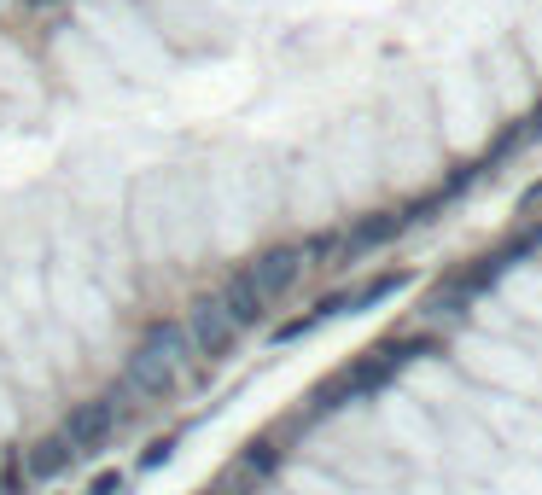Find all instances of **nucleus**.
<instances>
[{
  "label": "nucleus",
  "mask_w": 542,
  "mask_h": 495,
  "mask_svg": "<svg viewBox=\"0 0 542 495\" xmlns=\"http://www.w3.org/2000/svg\"><path fill=\"white\" fill-rule=\"evenodd\" d=\"M368 420H373V437L385 443V455L403 472H438L443 426L420 396H408L403 385H379L368 402Z\"/></svg>",
  "instance_id": "obj_1"
},
{
  "label": "nucleus",
  "mask_w": 542,
  "mask_h": 495,
  "mask_svg": "<svg viewBox=\"0 0 542 495\" xmlns=\"http://www.w3.org/2000/svg\"><path fill=\"white\" fill-rule=\"evenodd\" d=\"M449 362L461 367L467 379H478V391H508V396H537L542 391V373L537 356L519 344V338H496V332H473L455 344Z\"/></svg>",
  "instance_id": "obj_2"
},
{
  "label": "nucleus",
  "mask_w": 542,
  "mask_h": 495,
  "mask_svg": "<svg viewBox=\"0 0 542 495\" xmlns=\"http://www.w3.org/2000/svg\"><path fill=\"white\" fill-rule=\"evenodd\" d=\"M438 426H443L438 472L449 478V484H490V478H496V466L513 455V449H502V437L484 426L467 402H461V408H449Z\"/></svg>",
  "instance_id": "obj_3"
},
{
  "label": "nucleus",
  "mask_w": 542,
  "mask_h": 495,
  "mask_svg": "<svg viewBox=\"0 0 542 495\" xmlns=\"http://www.w3.org/2000/svg\"><path fill=\"white\" fill-rule=\"evenodd\" d=\"M129 414H135V402H129L123 391L88 396V402H76V408L65 414L59 437H65V449H70V455H100V449H111V443L123 437Z\"/></svg>",
  "instance_id": "obj_4"
},
{
  "label": "nucleus",
  "mask_w": 542,
  "mask_h": 495,
  "mask_svg": "<svg viewBox=\"0 0 542 495\" xmlns=\"http://www.w3.org/2000/svg\"><path fill=\"white\" fill-rule=\"evenodd\" d=\"M239 268H245V280L257 286V297L274 309L280 297L298 286V274H304L309 263H304V245H263L251 263H239Z\"/></svg>",
  "instance_id": "obj_5"
},
{
  "label": "nucleus",
  "mask_w": 542,
  "mask_h": 495,
  "mask_svg": "<svg viewBox=\"0 0 542 495\" xmlns=\"http://www.w3.org/2000/svg\"><path fill=\"white\" fill-rule=\"evenodd\" d=\"M461 402H467L478 420H484V426L502 437V449H508V443H519L525 431L537 426V408H531L525 396H508V391H467Z\"/></svg>",
  "instance_id": "obj_6"
},
{
  "label": "nucleus",
  "mask_w": 542,
  "mask_h": 495,
  "mask_svg": "<svg viewBox=\"0 0 542 495\" xmlns=\"http://www.w3.org/2000/svg\"><path fill=\"white\" fill-rule=\"evenodd\" d=\"M181 327H187V338H193V350H199V356H228V350L239 344V332H245L234 315L222 309V297H199V303L187 309V321H181Z\"/></svg>",
  "instance_id": "obj_7"
},
{
  "label": "nucleus",
  "mask_w": 542,
  "mask_h": 495,
  "mask_svg": "<svg viewBox=\"0 0 542 495\" xmlns=\"http://www.w3.org/2000/svg\"><path fill=\"white\" fill-rule=\"evenodd\" d=\"M222 309H228V315H234L239 327H257V321H269V303H263V297H257V286H251V280H245V268H234V274H228V280H222Z\"/></svg>",
  "instance_id": "obj_8"
},
{
  "label": "nucleus",
  "mask_w": 542,
  "mask_h": 495,
  "mask_svg": "<svg viewBox=\"0 0 542 495\" xmlns=\"http://www.w3.org/2000/svg\"><path fill=\"white\" fill-rule=\"evenodd\" d=\"M490 490L496 495H542V455H508V461L496 466V478H490Z\"/></svg>",
  "instance_id": "obj_9"
},
{
  "label": "nucleus",
  "mask_w": 542,
  "mask_h": 495,
  "mask_svg": "<svg viewBox=\"0 0 542 495\" xmlns=\"http://www.w3.org/2000/svg\"><path fill=\"white\" fill-rule=\"evenodd\" d=\"M408 286L403 268H391V274H379V280H368V286H356V292H344V315H362V309H379L385 297H397Z\"/></svg>",
  "instance_id": "obj_10"
},
{
  "label": "nucleus",
  "mask_w": 542,
  "mask_h": 495,
  "mask_svg": "<svg viewBox=\"0 0 542 495\" xmlns=\"http://www.w3.org/2000/svg\"><path fill=\"white\" fill-rule=\"evenodd\" d=\"M24 396L12 391V379L0 373V449H12L18 437H24V408H18Z\"/></svg>",
  "instance_id": "obj_11"
},
{
  "label": "nucleus",
  "mask_w": 542,
  "mask_h": 495,
  "mask_svg": "<svg viewBox=\"0 0 542 495\" xmlns=\"http://www.w3.org/2000/svg\"><path fill=\"white\" fill-rule=\"evenodd\" d=\"M391 490L397 495H455V484H449L443 472H403Z\"/></svg>",
  "instance_id": "obj_12"
},
{
  "label": "nucleus",
  "mask_w": 542,
  "mask_h": 495,
  "mask_svg": "<svg viewBox=\"0 0 542 495\" xmlns=\"http://www.w3.org/2000/svg\"><path fill=\"white\" fill-rule=\"evenodd\" d=\"M175 461V437H152V443H146V455H140V472H158V466H170Z\"/></svg>",
  "instance_id": "obj_13"
},
{
  "label": "nucleus",
  "mask_w": 542,
  "mask_h": 495,
  "mask_svg": "<svg viewBox=\"0 0 542 495\" xmlns=\"http://www.w3.org/2000/svg\"><path fill=\"white\" fill-rule=\"evenodd\" d=\"M123 490V472H100L94 484H88V495H117Z\"/></svg>",
  "instance_id": "obj_14"
},
{
  "label": "nucleus",
  "mask_w": 542,
  "mask_h": 495,
  "mask_svg": "<svg viewBox=\"0 0 542 495\" xmlns=\"http://www.w3.org/2000/svg\"><path fill=\"white\" fill-rule=\"evenodd\" d=\"M455 495H496L490 484H455Z\"/></svg>",
  "instance_id": "obj_15"
},
{
  "label": "nucleus",
  "mask_w": 542,
  "mask_h": 495,
  "mask_svg": "<svg viewBox=\"0 0 542 495\" xmlns=\"http://www.w3.org/2000/svg\"><path fill=\"white\" fill-rule=\"evenodd\" d=\"M537 420H542V408H537Z\"/></svg>",
  "instance_id": "obj_16"
},
{
  "label": "nucleus",
  "mask_w": 542,
  "mask_h": 495,
  "mask_svg": "<svg viewBox=\"0 0 542 495\" xmlns=\"http://www.w3.org/2000/svg\"><path fill=\"white\" fill-rule=\"evenodd\" d=\"M0 6H6V0H0Z\"/></svg>",
  "instance_id": "obj_17"
}]
</instances>
